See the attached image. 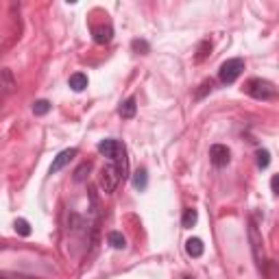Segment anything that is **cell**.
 <instances>
[{
  "label": "cell",
  "instance_id": "6",
  "mask_svg": "<svg viewBox=\"0 0 279 279\" xmlns=\"http://www.w3.org/2000/svg\"><path fill=\"white\" fill-rule=\"evenodd\" d=\"M76 153H79L76 149H65V151L59 153V155L53 160V164H51V174H53V172H59L61 168L68 166V164L72 162V157H76Z\"/></svg>",
  "mask_w": 279,
  "mask_h": 279
},
{
  "label": "cell",
  "instance_id": "19",
  "mask_svg": "<svg viewBox=\"0 0 279 279\" xmlns=\"http://www.w3.org/2000/svg\"><path fill=\"white\" fill-rule=\"evenodd\" d=\"M210 51H212V42H210V40H205V42L199 46V53H196V61H203Z\"/></svg>",
  "mask_w": 279,
  "mask_h": 279
},
{
  "label": "cell",
  "instance_id": "3",
  "mask_svg": "<svg viewBox=\"0 0 279 279\" xmlns=\"http://www.w3.org/2000/svg\"><path fill=\"white\" fill-rule=\"evenodd\" d=\"M242 70H244V59H240V57L227 59V61L221 65V70H218V79H221L223 83H233V81L242 74Z\"/></svg>",
  "mask_w": 279,
  "mask_h": 279
},
{
  "label": "cell",
  "instance_id": "18",
  "mask_svg": "<svg viewBox=\"0 0 279 279\" xmlns=\"http://www.w3.org/2000/svg\"><path fill=\"white\" fill-rule=\"evenodd\" d=\"M92 170V164L90 162H85V164H81L79 168H76V172H74V181H83V179L87 177V172Z\"/></svg>",
  "mask_w": 279,
  "mask_h": 279
},
{
  "label": "cell",
  "instance_id": "9",
  "mask_svg": "<svg viewBox=\"0 0 279 279\" xmlns=\"http://www.w3.org/2000/svg\"><path fill=\"white\" fill-rule=\"evenodd\" d=\"M185 251H188V255H192V258H201L205 251V244L201 238H190L188 242H185Z\"/></svg>",
  "mask_w": 279,
  "mask_h": 279
},
{
  "label": "cell",
  "instance_id": "14",
  "mask_svg": "<svg viewBox=\"0 0 279 279\" xmlns=\"http://www.w3.org/2000/svg\"><path fill=\"white\" fill-rule=\"evenodd\" d=\"M107 240H109V244H112L113 249H124L127 247V240H124V236L120 231H112L107 236Z\"/></svg>",
  "mask_w": 279,
  "mask_h": 279
},
{
  "label": "cell",
  "instance_id": "15",
  "mask_svg": "<svg viewBox=\"0 0 279 279\" xmlns=\"http://www.w3.org/2000/svg\"><path fill=\"white\" fill-rule=\"evenodd\" d=\"M13 227H15V231L20 233V236H31V225H29V221H24V218H18V221L13 223Z\"/></svg>",
  "mask_w": 279,
  "mask_h": 279
},
{
  "label": "cell",
  "instance_id": "11",
  "mask_svg": "<svg viewBox=\"0 0 279 279\" xmlns=\"http://www.w3.org/2000/svg\"><path fill=\"white\" fill-rule=\"evenodd\" d=\"M135 112H138V105H135V98L133 96L127 98V101L120 105V116H122V118H133Z\"/></svg>",
  "mask_w": 279,
  "mask_h": 279
},
{
  "label": "cell",
  "instance_id": "22",
  "mask_svg": "<svg viewBox=\"0 0 279 279\" xmlns=\"http://www.w3.org/2000/svg\"><path fill=\"white\" fill-rule=\"evenodd\" d=\"M183 279H192V277H183Z\"/></svg>",
  "mask_w": 279,
  "mask_h": 279
},
{
  "label": "cell",
  "instance_id": "1",
  "mask_svg": "<svg viewBox=\"0 0 279 279\" xmlns=\"http://www.w3.org/2000/svg\"><path fill=\"white\" fill-rule=\"evenodd\" d=\"M98 151L103 153L105 157H109L116 166L120 168V172H122V179L127 177V149H124L122 142L118 140H103L101 144H98Z\"/></svg>",
  "mask_w": 279,
  "mask_h": 279
},
{
  "label": "cell",
  "instance_id": "13",
  "mask_svg": "<svg viewBox=\"0 0 279 279\" xmlns=\"http://www.w3.org/2000/svg\"><path fill=\"white\" fill-rule=\"evenodd\" d=\"M196 221H199V212H196V210H185V214L181 218V225L185 229H192L196 225Z\"/></svg>",
  "mask_w": 279,
  "mask_h": 279
},
{
  "label": "cell",
  "instance_id": "8",
  "mask_svg": "<svg viewBox=\"0 0 279 279\" xmlns=\"http://www.w3.org/2000/svg\"><path fill=\"white\" fill-rule=\"evenodd\" d=\"M94 42L96 44H109L113 37V29L112 24H103V26H94Z\"/></svg>",
  "mask_w": 279,
  "mask_h": 279
},
{
  "label": "cell",
  "instance_id": "7",
  "mask_svg": "<svg viewBox=\"0 0 279 279\" xmlns=\"http://www.w3.org/2000/svg\"><path fill=\"white\" fill-rule=\"evenodd\" d=\"M249 236H251V242H253V255H255V260H258V264L262 266L264 264V253H262V238H260V233H258V227L251 223L249 225Z\"/></svg>",
  "mask_w": 279,
  "mask_h": 279
},
{
  "label": "cell",
  "instance_id": "17",
  "mask_svg": "<svg viewBox=\"0 0 279 279\" xmlns=\"http://www.w3.org/2000/svg\"><path fill=\"white\" fill-rule=\"evenodd\" d=\"M255 157H258V168H269V164H271V155H269V151H264V149H260L258 153H255Z\"/></svg>",
  "mask_w": 279,
  "mask_h": 279
},
{
  "label": "cell",
  "instance_id": "4",
  "mask_svg": "<svg viewBox=\"0 0 279 279\" xmlns=\"http://www.w3.org/2000/svg\"><path fill=\"white\" fill-rule=\"evenodd\" d=\"M120 181H122V172H120V168L113 162L109 164L107 168H103V172H101V188H103V192L112 194L113 190L118 188Z\"/></svg>",
  "mask_w": 279,
  "mask_h": 279
},
{
  "label": "cell",
  "instance_id": "2",
  "mask_svg": "<svg viewBox=\"0 0 279 279\" xmlns=\"http://www.w3.org/2000/svg\"><path fill=\"white\" fill-rule=\"evenodd\" d=\"M244 92H247L249 96L258 98V101H269V98L275 96V85L266 79H251V81H247V85H244Z\"/></svg>",
  "mask_w": 279,
  "mask_h": 279
},
{
  "label": "cell",
  "instance_id": "21",
  "mask_svg": "<svg viewBox=\"0 0 279 279\" xmlns=\"http://www.w3.org/2000/svg\"><path fill=\"white\" fill-rule=\"evenodd\" d=\"M271 188H273V192L277 194V177H273V181H271Z\"/></svg>",
  "mask_w": 279,
  "mask_h": 279
},
{
  "label": "cell",
  "instance_id": "10",
  "mask_svg": "<svg viewBox=\"0 0 279 279\" xmlns=\"http://www.w3.org/2000/svg\"><path fill=\"white\" fill-rule=\"evenodd\" d=\"M68 83H70V87H72L74 92H83L87 87V76L83 72H74L72 76H70Z\"/></svg>",
  "mask_w": 279,
  "mask_h": 279
},
{
  "label": "cell",
  "instance_id": "20",
  "mask_svg": "<svg viewBox=\"0 0 279 279\" xmlns=\"http://www.w3.org/2000/svg\"><path fill=\"white\" fill-rule=\"evenodd\" d=\"M131 48H133L135 53H142V55L149 53V44H146L144 40H133V44H131Z\"/></svg>",
  "mask_w": 279,
  "mask_h": 279
},
{
  "label": "cell",
  "instance_id": "12",
  "mask_svg": "<svg viewBox=\"0 0 279 279\" xmlns=\"http://www.w3.org/2000/svg\"><path fill=\"white\" fill-rule=\"evenodd\" d=\"M146 185H149V174H146L144 168H140V170L133 174V188L142 192V190H146Z\"/></svg>",
  "mask_w": 279,
  "mask_h": 279
},
{
  "label": "cell",
  "instance_id": "5",
  "mask_svg": "<svg viewBox=\"0 0 279 279\" xmlns=\"http://www.w3.org/2000/svg\"><path fill=\"white\" fill-rule=\"evenodd\" d=\"M210 160L216 168H225L229 164V160H231V153H229V149L225 144H214L210 149Z\"/></svg>",
  "mask_w": 279,
  "mask_h": 279
},
{
  "label": "cell",
  "instance_id": "16",
  "mask_svg": "<svg viewBox=\"0 0 279 279\" xmlns=\"http://www.w3.org/2000/svg\"><path fill=\"white\" fill-rule=\"evenodd\" d=\"M48 112H51V103L48 101H37L35 105H33V113H35V116H46Z\"/></svg>",
  "mask_w": 279,
  "mask_h": 279
}]
</instances>
